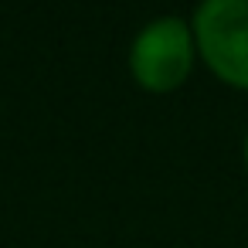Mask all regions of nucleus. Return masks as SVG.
I'll use <instances>...</instances> for the list:
<instances>
[{
    "label": "nucleus",
    "mask_w": 248,
    "mask_h": 248,
    "mask_svg": "<svg viewBox=\"0 0 248 248\" xmlns=\"http://www.w3.org/2000/svg\"><path fill=\"white\" fill-rule=\"evenodd\" d=\"M194 58H197V45H194L190 21L177 14H160L133 34L126 62L140 89L163 95V92L180 89L190 78Z\"/></svg>",
    "instance_id": "f257e3e1"
},
{
    "label": "nucleus",
    "mask_w": 248,
    "mask_h": 248,
    "mask_svg": "<svg viewBox=\"0 0 248 248\" xmlns=\"http://www.w3.org/2000/svg\"><path fill=\"white\" fill-rule=\"evenodd\" d=\"M190 31L204 65L231 89L248 92V0H204Z\"/></svg>",
    "instance_id": "f03ea898"
},
{
    "label": "nucleus",
    "mask_w": 248,
    "mask_h": 248,
    "mask_svg": "<svg viewBox=\"0 0 248 248\" xmlns=\"http://www.w3.org/2000/svg\"><path fill=\"white\" fill-rule=\"evenodd\" d=\"M241 160H245V170H248V129H245V140H241Z\"/></svg>",
    "instance_id": "7ed1b4c3"
}]
</instances>
